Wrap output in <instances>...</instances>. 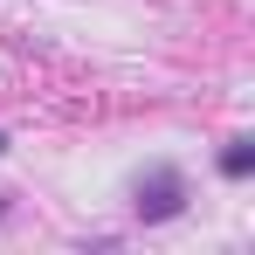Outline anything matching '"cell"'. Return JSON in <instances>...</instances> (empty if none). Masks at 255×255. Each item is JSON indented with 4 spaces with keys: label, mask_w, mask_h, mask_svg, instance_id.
<instances>
[{
    "label": "cell",
    "mask_w": 255,
    "mask_h": 255,
    "mask_svg": "<svg viewBox=\"0 0 255 255\" xmlns=\"http://www.w3.org/2000/svg\"><path fill=\"white\" fill-rule=\"evenodd\" d=\"M131 207H138V221H172V214L186 207V186H179V172H172V166L145 172V179L131 186Z\"/></svg>",
    "instance_id": "cell-1"
},
{
    "label": "cell",
    "mask_w": 255,
    "mask_h": 255,
    "mask_svg": "<svg viewBox=\"0 0 255 255\" xmlns=\"http://www.w3.org/2000/svg\"><path fill=\"white\" fill-rule=\"evenodd\" d=\"M221 172H228V179H249L255 172V145H228V152H221Z\"/></svg>",
    "instance_id": "cell-2"
},
{
    "label": "cell",
    "mask_w": 255,
    "mask_h": 255,
    "mask_svg": "<svg viewBox=\"0 0 255 255\" xmlns=\"http://www.w3.org/2000/svg\"><path fill=\"white\" fill-rule=\"evenodd\" d=\"M0 152H7V131H0Z\"/></svg>",
    "instance_id": "cell-3"
}]
</instances>
